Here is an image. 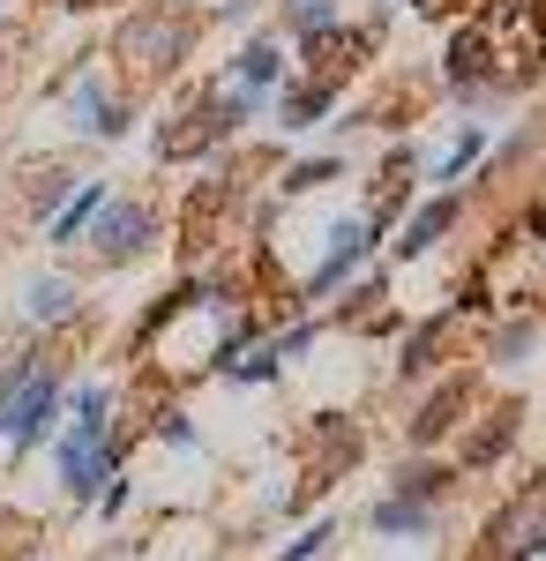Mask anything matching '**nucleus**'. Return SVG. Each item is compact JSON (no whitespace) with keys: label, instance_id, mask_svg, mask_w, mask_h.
I'll return each instance as SVG.
<instances>
[{"label":"nucleus","instance_id":"f257e3e1","mask_svg":"<svg viewBox=\"0 0 546 561\" xmlns=\"http://www.w3.org/2000/svg\"><path fill=\"white\" fill-rule=\"evenodd\" d=\"M203 23L211 15H195L187 0H127V15L113 23V38H105V68H113V83L143 105L158 83H172L187 60H195V45H203Z\"/></svg>","mask_w":546,"mask_h":561},{"label":"nucleus","instance_id":"f03ea898","mask_svg":"<svg viewBox=\"0 0 546 561\" xmlns=\"http://www.w3.org/2000/svg\"><path fill=\"white\" fill-rule=\"evenodd\" d=\"M166 240V210L150 203V195H105V210L90 217V232H83V248L98 270H127V262H143L150 248Z\"/></svg>","mask_w":546,"mask_h":561},{"label":"nucleus","instance_id":"7ed1b4c3","mask_svg":"<svg viewBox=\"0 0 546 561\" xmlns=\"http://www.w3.org/2000/svg\"><path fill=\"white\" fill-rule=\"evenodd\" d=\"M546 554V465L509 502H494L487 510V524H479V547H471V561H532Z\"/></svg>","mask_w":546,"mask_h":561},{"label":"nucleus","instance_id":"20e7f679","mask_svg":"<svg viewBox=\"0 0 546 561\" xmlns=\"http://www.w3.org/2000/svg\"><path fill=\"white\" fill-rule=\"evenodd\" d=\"M60 113H68V128L83 135V142H121V135L135 128V98L113 83V68H105L98 53L60 83Z\"/></svg>","mask_w":546,"mask_h":561},{"label":"nucleus","instance_id":"39448f33","mask_svg":"<svg viewBox=\"0 0 546 561\" xmlns=\"http://www.w3.org/2000/svg\"><path fill=\"white\" fill-rule=\"evenodd\" d=\"M60 404H68V359H60V345L38 359V375L15 389V404H8V427H0V442H8V457L23 465L31 449H45L53 442V427H60Z\"/></svg>","mask_w":546,"mask_h":561},{"label":"nucleus","instance_id":"423d86ee","mask_svg":"<svg viewBox=\"0 0 546 561\" xmlns=\"http://www.w3.org/2000/svg\"><path fill=\"white\" fill-rule=\"evenodd\" d=\"M375 225H367V217H337L330 225V248H322V262H315V270H307V300H330L337 285H344V277H352V270H360V262L375 255Z\"/></svg>","mask_w":546,"mask_h":561},{"label":"nucleus","instance_id":"0eeeda50","mask_svg":"<svg viewBox=\"0 0 546 561\" xmlns=\"http://www.w3.org/2000/svg\"><path fill=\"white\" fill-rule=\"evenodd\" d=\"M76 314H83V285H76L68 270H38V277L23 285V330L53 337V330H68Z\"/></svg>","mask_w":546,"mask_h":561},{"label":"nucleus","instance_id":"6e6552de","mask_svg":"<svg viewBox=\"0 0 546 561\" xmlns=\"http://www.w3.org/2000/svg\"><path fill=\"white\" fill-rule=\"evenodd\" d=\"M471 397H479V382L471 375H450V382L426 397L420 412H412V427H405V442L412 449H434V442H450V434L464 427V412H471Z\"/></svg>","mask_w":546,"mask_h":561},{"label":"nucleus","instance_id":"1a4fd4ad","mask_svg":"<svg viewBox=\"0 0 546 561\" xmlns=\"http://www.w3.org/2000/svg\"><path fill=\"white\" fill-rule=\"evenodd\" d=\"M76 180H83V173H76V165H60V158L23 165V180H15V210H23V225H45V217L76 195Z\"/></svg>","mask_w":546,"mask_h":561},{"label":"nucleus","instance_id":"9d476101","mask_svg":"<svg viewBox=\"0 0 546 561\" xmlns=\"http://www.w3.org/2000/svg\"><path fill=\"white\" fill-rule=\"evenodd\" d=\"M105 195H113V180H90V173H83V180H76V195L45 217L38 232L53 240V248H83V232H90V217L105 210Z\"/></svg>","mask_w":546,"mask_h":561},{"label":"nucleus","instance_id":"9b49d317","mask_svg":"<svg viewBox=\"0 0 546 561\" xmlns=\"http://www.w3.org/2000/svg\"><path fill=\"white\" fill-rule=\"evenodd\" d=\"M471 427V420H464ZM516 427H524V412L516 404H502V412H479V427H471V442H464L457 457V472H479V465H494V457H509V442H516Z\"/></svg>","mask_w":546,"mask_h":561},{"label":"nucleus","instance_id":"f8f14e48","mask_svg":"<svg viewBox=\"0 0 546 561\" xmlns=\"http://www.w3.org/2000/svg\"><path fill=\"white\" fill-rule=\"evenodd\" d=\"M457 217H464V195H457V187H442L434 203H420V210L405 217V240H397V255L412 262V255H426V248H442Z\"/></svg>","mask_w":546,"mask_h":561},{"label":"nucleus","instance_id":"ddd939ff","mask_svg":"<svg viewBox=\"0 0 546 561\" xmlns=\"http://www.w3.org/2000/svg\"><path fill=\"white\" fill-rule=\"evenodd\" d=\"M457 479H464V472L450 465V457H434V465H426V449H412V457L389 472V494H412V502H426V510H442Z\"/></svg>","mask_w":546,"mask_h":561},{"label":"nucleus","instance_id":"4468645a","mask_svg":"<svg viewBox=\"0 0 546 561\" xmlns=\"http://www.w3.org/2000/svg\"><path fill=\"white\" fill-rule=\"evenodd\" d=\"M270 98H277V128H285V135H307V128H315V121H322V113L337 105V90H330V83H315V76H299V83L285 76V83L270 90Z\"/></svg>","mask_w":546,"mask_h":561},{"label":"nucleus","instance_id":"2eb2a0df","mask_svg":"<svg viewBox=\"0 0 546 561\" xmlns=\"http://www.w3.org/2000/svg\"><path fill=\"white\" fill-rule=\"evenodd\" d=\"M367 531H375V539H426V531H434V510L412 502V494H389V486H382L375 502H367Z\"/></svg>","mask_w":546,"mask_h":561},{"label":"nucleus","instance_id":"dca6fc26","mask_svg":"<svg viewBox=\"0 0 546 561\" xmlns=\"http://www.w3.org/2000/svg\"><path fill=\"white\" fill-rule=\"evenodd\" d=\"M225 83H240V90H254V98H270V90L285 83V45H277V38H248L240 53H232Z\"/></svg>","mask_w":546,"mask_h":561},{"label":"nucleus","instance_id":"f3484780","mask_svg":"<svg viewBox=\"0 0 546 561\" xmlns=\"http://www.w3.org/2000/svg\"><path fill=\"white\" fill-rule=\"evenodd\" d=\"M532 345H539V322H509V330H494V337H487V359H494V367H516Z\"/></svg>","mask_w":546,"mask_h":561},{"label":"nucleus","instance_id":"a211bd4d","mask_svg":"<svg viewBox=\"0 0 546 561\" xmlns=\"http://www.w3.org/2000/svg\"><path fill=\"white\" fill-rule=\"evenodd\" d=\"M330 31H337V8H330V0H293V38L299 45L330 38Z\"/></svg>","mask_w":546,"mask_h":561},{"label":"nucleus","instance_id":"6ab92c4d","mask_svg":"<svg viewBox=\"0 0 546 561\" xmlns=\"http://www.w3.org/2000/svg\"><path fill=\"white\" fill-rule=\"evenodd\" d=\"M442 330H450V314H442V322H420V330L405 337V359H397V375H426V367H434L426 352L442 345Z\"/></svg>","mask_w":546,"mask_h":561},{"label":"nucleus","instance_id":"aec40b11","mask_svg":"<svg viewBox=\"0 0 546 561\" xmlns=\"http://www.w3.org/2000/svg\"><path fill=\"white\" fill-rule=\"evenodd\" d=\"M479 150H487V128H464L457 142H450V158L434 165V180H442V187H457V173L471 165V158H479Z\"/></svg>","mask_w":546,"mask_h":561},{"label":"nucleus","instance_id":"412c9836","mask_svg":"<svg viewBox=\"0 0 546 561\" xmlns=\"http://www.w3.org/2000/svg\"><path fill=\"white\" fill-rule=\"evenodd\" d=\"M330 539H337V517H315V524H307V531H299V539H293V547H285L277 561H315L322 547H330Z\"/></svg>","mask_w":546,"mask_h":561},{"label":"nucleus","instance_id":"4be33fe9","mask_svg":"<svg viewBox=\"0 0 546 561\" xmlns=\"http://www.w3.org/2000/svg\"><path fill=\"white\" fill-rule=\"evenodd\" d=\"M337 180V158H299L293 173H285V195H299V187H330Z\"/></svg>","mask_w":546,"mask_h":561},{"label":"nucleus","instance_id":"5701e85b","mask_svg":"<svg viewBox=\"0 0 546 561\" xmlns=\"http://www.w3.org/2000/svg\"><path fill=\"white\" fill-rule=\"evenodd\" d=\"M127 494H135V486H127V472H113V479H105V486H98V502H90V510H98V517L113 524V517H121V510H127Z\"/></svg>","mask_w":546,"mask_h":561},{"label":"nucleus","instance_id":"b1692460","mask_svg":"<svg viewBox=\"0 0 546 561\" xmlns=\"http://www.w3.org/2000/svg\"><path fill=\"white\" fill-rule=\"evenodd\" d=\"M158 434H166L172 449H195V427H187V420H180V412H158Z\"/></svg>","mask_w":546,"mask_h":561},{"label":"nucleus","instance_id":"393cba45","mask_svg":"<svg viewBox=\"0 0 546 561\" xmlns=\"http://www.w3.org/2000/svg\"><path fill=\"white\" fill-rule=\"evenodd\" d=\"M15 83V38H8V31H0V90Z\"/></svg>","mask_w":546,"mask_h":561},{"label":"nucleus","instance_id":"a878e982","mask_svg":"<svg viewBox=\"0 0 546 561\" xmlns=\"http://www.w3.org/2000/svg\"><path fill=\"white\" fill-rule=\"evenodd\" d=\"M38 8H90V0H38Z\"/></svg>","mask_w":546,"mask_h":561},{"label":"nucleus","instance_id":"bb28decb","mask_svg":"<svg viewBox=\"0 0 546 561\" xmlns=\"http://www.w3.org/2000/svg\"><path fill=\"white\" fill-rule=\"evenodd\" d=\"M90 8H113V0H90Z\"/></svg>","mask_w":546,"mask_h":561}]
</instances>
